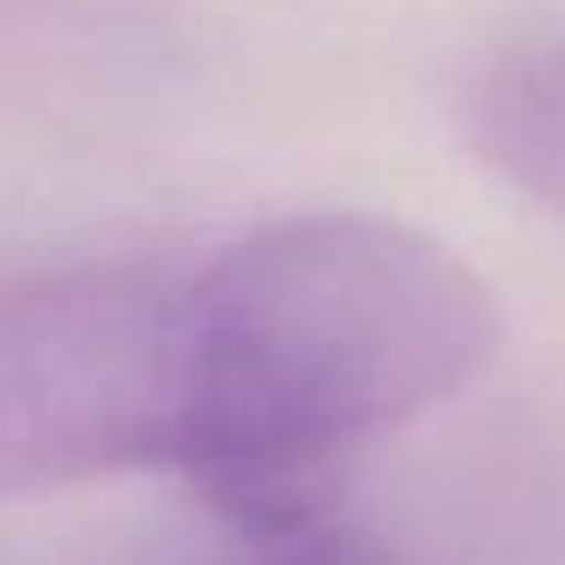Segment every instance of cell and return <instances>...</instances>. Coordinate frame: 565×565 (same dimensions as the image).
I'll return each instance as SVG.
<instances>
[{
    "instance_id": "6da1fadb",
    "label": "cell",
    "mask_w": 565,
    "mask_h": 565,
    "mask_svg": "<svg viewBox=\"0 0 565 565\" xmlns=\"http://www.w3.org/2000/svg\"><path fill=\"white\" fill-rule=\"evenodd\" d=\"M499 334L492 286L431 232L274 220L183 286L171 468L249 547L329 529L353 456L468 390Z\"/></svg>"
},
{
    "instance_id": "7a4b0ae2",
    "label": "cell",
    "mask_w": 565,
    "mask_h": 565,
    "mask_svg": "<svg viewBox=\"0 0 565 565\" xmlns=\"http://www.w3.org/2000/svg\"><path fill=\"white\" fill-rule=\"evenodd\" d=\"M177 329L140 268H0V499L171 468Z\"/></svg>"
},
{
    "instance_id": "3957f363",
    "label": "cell",
    "mask_w": 565,
    "mask_h": 565,
    "mask_svg": "<svg viewBox=\"0 0 565 565\" xmlns=\"http://www.w3.org/2000/svg\"><path fill=\"white\" fill-rule=\"evenodd\" d=\"M468 140L504 183L565 220V38L516 43L480 67Z\"/></svg>"
},
{
    "instance_id": "277c9868",
    "label": "cell",
    "mask_w": 565,
    "mask_h": 565,
    "mask_svg": "<svg viewBox=\"0 0 565 565\" xmlns=\"http://www.w3.org/2000/svg\"><path fill=\"white\" fill-rule=\"evenodd\" d=\"M237 565H402V559L329 523V529H310V535H292V541H256Z\"/></svg>"
}]
</instances>
